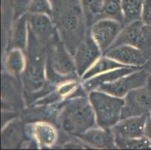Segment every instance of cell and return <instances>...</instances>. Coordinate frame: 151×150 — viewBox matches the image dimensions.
Returning a JSON list of instances; mask_svg holds the SVG:
<instances>
[{
  "label": "cell",
  "instance_id": "cell-20",
  "mask_svg": "<svg viewBox=\"0 0 151 150\" xmlns=\"http://www.w3.org/2000/svg\"><path fill=\"white\" fill-rule=\"evenodd\" d=\"M5 65L9 72L14 75H18L25 69L26 56L20 48H14L8 54Z\"/></svg>",
  "mask_w": 151,
  "mask_h": 150
},
{
  "label": "cell",
  "instance_id": "cell-19",
  "mask_svg": "<svg viewBox=\"0 0 151 150\" xmlns=\"http://www.w3.org/2000/svg\"><path fill=\"white\" fill-rule=\"evenodd\" d=\"M144 0H123L122 11L124 26L141 19Z\"/></svg>",
  "mask_w": 151,
  "mask_h": 150
},
{
  "label": "cell",
  "instance_id": "cell-24",
  "mask_svg": "<svg viewBox=\"0 0 151 150\" xmlns=\"http://www.w3.org/2000/svg\"><path fill=\"white\" fill-rule=\"evenodd\" d=\"M28 11L31 14H47L51 17L52 4L50 0H31Z\"/></svg>",
  "mask_w": 151,
  "mask_h": 150
},
{
  "label": "cell",
  "instance_id": "cell-14",
  "mask_svg": "<svg viewBox=\"0 0 151 150\" xmlns=\"http://www.w3.org/2000/svg\"><path fill=\"white\" fill-rule=\"evenodd\" d=\"M80 140L96 148H113L116 146L112 128H92L84 133L76 135Z\"/></svg>",
  "mask_w": 151,
  "mask_h": 150
},
{
  "label": "cell",
  "instance_id": "cell-5",
  "mask_svg": "<svg viewBox=\"0 0 151 150\" xmlns=\"http://www.w3.org/2000/svg\"><path fill=\"white\" fill-rule=\"evenodd\" d=\"M89 100L95 114L96 126L103 128H111L121 120L124 99L111 95L99 90L89 93Z\"/></svg>",
  "mask_w": 151,
  "mask_h": 150
},
{
  "label": "cell",
  "instance_id": "cell-3",
  "mask_svg": "<svg viewBox=\"0 0 151 150\" xmlns=\"http://www.w3.org/2000/svg\"><path fill=\"white\" fill-rule=\"evenodd\" d=\"M47 53L46 77L51 83H62L68 80L76 79L75 60L63 44L58 34H56L48 44Z\"/></svg>",
  "mask_w": 151,
  "mask_h": 150
},
{
  "label": "cell",
  "instance_id": "cell-23",
  "mask_svg": "<svg viewBox=\"0 0 151 150\" xmlns=\"http://www.w3.org/2000/svg\"><path fill=\"white\" fill-rule=\"evenodd\" d=\"M116 146L120 148L124 149H151V142L146 137H142L139 138L123 139L115 137Z\"/></svg>",
  "mask_w": 151,
  "mask_h": 150
},
{
  "label": "cell",
  "instance_id": "cell-25",
  "mask_svg": "<svg viewBox=\"0 0 151 150\" xmlns=\"http://www.w3.org/2000/svg\"><path fill=\"white\" fill-rule=\"evenodd\" d=\"M141 20L151 29V0H144Z\"/></svg>",
  "mask_w": 151,
  "mask_h": 150
},
{
  "label": "cell",
  "instance_id": "cell-15",
  "mask_svg": "<svg viewBox=\"0 0 151 150\" xmlns=\"http://www.w3.org/2000/svg\"><path fill=\"white\" fill-rule=\"evenodd\" d=\"M142 68L143 67L132 66V67H125V68H116V69L106 71L90 79L83 80V82L82 83V87L86 93H90L91 91L96 90L102 84L114 82L122 77L126 76L127 74H131Z\"/></svg>",
  "mask_w": 151,
  "mask_h": 150
},
{
  "label": "cell",
  "instance_id": "cell-26",
  "mask_svg": "<svg viewBox=\"0 0 151 150\" xmlns=\"http://www.w3.org/2000/svg\"><path fill=\"white\" fill-rule=\"evenodd\" d=\"M144 137L151 142V116L150 114L147 116L146 123L144 130Z\"/></svg>",
  "mask_w": 151,
  "mask_h": 150
},
{
  "label": "cell",
  "instance_id": "cell-7",
  "mask_svg": "<svg viewBox=\"0 0 151 150\" xmlns=\"http://www.w3.org/2000/svg\"><path fill=\"white\" fill-rule=\"evenodd\" d=\"M121 119L151 113V75L145 86L129 92L124 97Z\"/></svg>",
  "mask_w": 151,
  "mask_h": 150
},
{
  "label": "cell",
  "instance_id": "cell-21",
  "mask_svg": "<svg viewBox=\"0 0 151 150\" xmlns=\"http://www.w3.org/2000/svg\"><path fill=\"white\" fill-rule=\"evenodd\" d=\"M122 1L123 0H104L102 18L113 19L124 25Z\"/></svg>",
  "mask_w": 151,
  "mask_h": 150
},
{
  "label": "cell",
  "instance_id": "cell-27",
  "mask_svg": "<svg viewBox=\"0 0 151 150\" xmlns=\"http://www.w3.org/2000/svg\"><path fill=\"white\" fill-rule=\"evenodd\" d=\"M143 68H145V69L151 75V57L148 60V61L147 62V63L145 65V66H144Z\"/></svg>",
  "mask_w": 151,
  "mask_h": 150
},
{
  "label": "cell",
  "instance_id": "cell-22",
  "mask_svg": "<svg viewBox=\"0 0 151 150\" xmlns=\"http://www.w3.org/2000/svg\"><path fill=\"white\" fill-rule=\"evenodd\" d=\"M27 16L28 15H23L18 20L14 28L13 41L16 48L24 49L27 47V40H28L27 39V34L28 32L27 31L28 29V26L27 27V23L28 21Z\"/></svg>",
  "mask_w": 151,
  "mask_h": 150
},
{
  "label": "cell",
  "instance_id": "cell-10",
  "mask_svg": "<svg viewBox=\"0 0 151 150\" xmlns=\"http://www.w3.org/2000/svg\"><path fill=\"white\" fill-rule=\"evenodd\" d=\"M102 54L96 41L87 32L74 55L75 68L78 76L82 78L86 71L99 60Z\"/></svg>",
  "mask_w": 151,
  "mask_h": 150
},
{
  "label": "cell",
  "instance_id": "cell-13",
  "mask_svg": "<svg viewBox=\"0 0 151 150\" xmlns=\"http://www.w3.org/2000/svg\"><path fill=\"white\" fill-rule=\"evenodd\" d=\"M147 116H132L119 121L113 128H111L115 137L131 139L144 137Z\"/></svg>",
  "mask_w": 151,
  "mask_h": 150
},
{
  "label": "cell",
  "instance_id": "cell-9",
  "mask_svg": "<svg viewBox=\"0 0 151 150\" xmlns=\"http://www.w3.org/2000/svg\"><path fill=\"white\" fill-rule=\"evenodd\" d=\"M124 25L110 18H102L90 27L92 38L101 50L102 55L107 53L123 29Z\"/></svg>",
  "mask_w": 151,
  "mask_h": 150
},
{
  "label": "cell",
  "instance_id": "cell-2",
  "mask_svg": "<svg viewBox=\"0 0 151 150\" xmlns=\"http://www.w3.org/2000/svg\"><path fill=\"white\" fill-rule=\"evenodd\" d=\"M45 47L28 24L26 67L23 72V83L29 93L40 90L45 85Z\"/></svg>",
  "mask_w": 151,
  "mask_h": 150
},
{
  "label": "cell",
  "instance_id": "cell-6",
  "mask_svg": "<svg viewBox=\"0 0 151 150\" xmlns=\"http://www.w3.org/2000/svg\"><path fill=\"white\" fill-rule=\"evenodd\" d=\"M120 45L138 48L149 60L151 57V29L141 20L125 25L109 50Z\"/></svg>",
  "mask_w": 151,
  "mask_h": 150
},
{
  "label": "cell",
  "instance_id": "cell-11",
  "mask_svg": "<svg viewBox=\"0 0 151 150\" xmlns=\"http://www.w3.org/2000/svg\"><path fill=\"white\" fill-rule=\"evenodd\" d=\"M104 56L126 65L135 67H144L148 61L139 49L130 45H120L112 48Z\"/></svg>",
  "mask_w": 151,
  "mask_h": 150
},
{
  "label": "cell",
  "instance_id": "cell-12",
  "mask_svg": "<svg viewBox=\"0 0 151 150\" xmlns=\"http://www.w3.org/2000/svg\"><path fill=\"white\" fill-rule=\"evenodd\" d=\"M28 24L38 39L47 46L57 34L51 17L47 14H31L27 16Z\"/></svg>",
  "mask_w": 151,
  "mask_h": 150
},
{
  "label": "cell",
  "instance_id": "cell-8",
  "mask_svg": "<svg viewBox=\"0 0 151 150\" xmlns=\"http://www.w3.org/2000/svg\"><path fill=\"white\" fill-rule=\"evenodd\" d=\"M150 74L144 68L134 71L116 80L100 86L96 90L101 91L118 98H124L131 90L145 86Z\"/></svg>",
  "mask_w": 151,
  "mask_h": 150
},
{
  "label": "cell",
  "instance_id": "cell-4",
  "mask_svg": "<svg viewBox=\"0 0 151 150\" xmlns=\"http://www.w3.org/2000/svg\"><path fill=\"white\" fill-rule=\"evenodd\" d=\"M59 121L62 128L74 135L84 133L96 126V114L86 98H73L63 107Z\"/></svg>",
  "mask_w": 151,
  "mask_h": 150
},
{
  "label": "cell",
  "instance_id": "cell-16",
  "mask_svg": "<svg viewBox=\"0 0 151 150\" xmlns=\"http://www.w3.org/2000/svg\"><path fill=\"white\" fill-rule=\"evenodd\" d=\"M32 134L41 146L50 147L57 141V131L47 122L34 123L32 126Z\"/></svg>",
  "mask_w": 151,
  "mask_h": 150
},
{
  "label": "cell",
  "instance_id": "cell-18",
  "mask_svg": "<svg viewBox=\"0 0 151 150\" xmlns=\"http://www.w3.org/2000/svg\"><path fill=\"white\" fill-rule=\"evenodd\" d=\"M80 2L88 27L102 19L104 0H80Z\"/></svg>",
  "mask_w": 151,
  "mask_h": 150
},
{
  "label": "cell",
  "instance_id": "cell-17",
  "mask_svg": "<svg viewBox=\"0 0 151 150\" xmlns=\"http://www.w3.org/2000/svg\"><path fill=\"white\" fill-rule=\"evenodd\" d=\"M125 67H132V66L126 65L124 64L118 62L111 58L104 56V57L99 58L93 65L86 71L83 77L81 78L82 80H86L90 78L99 75L100 74L105 73L106 71L116 69V68H125Z\"/></svg>",
  "mask_w": 151,
  "mask_h": 150
},
{
  "label": "cell",
  "instance_id": "cell-1",
  "mask_svg": "<svg viewBox=\"0 0 151 150\" xmlns=\"http://www.w3.org/2000/svg\"><path fill=\"white\" fill-rule=\"evenodd\" d=\"M51 19L60 38L71 55H75L87 32L80 0H50Z\"/></svg>",
  "mask_w": 151,
  "mask_h": 150
},
{
  "label": "cell",
  "instance_id": "cell-28",
  "mask_svg": "<svg viewBox=\"0 0 151 150\" xmlns=\"http://www.w3.org/2000/svg\"><path fill=\"white\" fill-rule=\"evenodd\" d=\"M150 116H151V113H150Z\"/></svg>",
  "mask_w": 151,
  "mask_h": 150
}]
</instances>
